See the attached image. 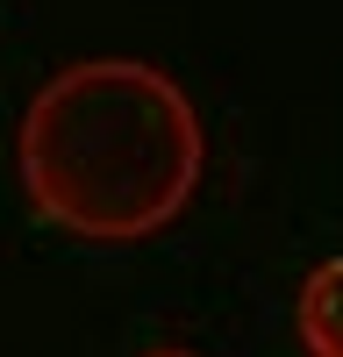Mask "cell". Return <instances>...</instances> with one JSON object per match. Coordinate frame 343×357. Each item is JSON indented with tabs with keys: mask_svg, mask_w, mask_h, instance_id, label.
Wrapping results in <instances>:
<instances>
[{
	"mask_svg": "<svg viewBox=\"0 0 343 357\" xmlns=\"http://www.w3.org/2000/svg\"><path fill=\"white\" fill-rule=\"evenodd\" d=\"M200 158L208 143L193 100L136 57H86L22 114V186L43 222L86 243L165 229L193 200Z\"/></svg>",
	"mask_w": 343,
	"mask_h": 357,
	"instance_id": "1",
	"label": "cell"
},
{
	"mask_svg": "<svg viewBox=\"0 0 343 357\" xmlns=\"http://www.w3.org/2000/svg\"><path fill=\"white\" fill-rule=\"evenodd\" d=\"M294 329H300L307 357H343V257L307 272L300 301H294Z\"/></svg>",
	"mask_w": 343,
	"mask_h": 357,
	"instance_id": "2",
	"label": "cell"
},
{
	"mask_svg": "<svg viewBox=\"0 0 343 357\" xmlns=\"http://www.w3.org/2000/svg\"><path fill=\"white\" fill-rule=\"evenodd\" d=\"M143 357H186V350H143Z\"/></svg>",
	"mask_w": 343,
	"mask_h": 357,
	"instance_id": "3",
	"label": "cell"
}]
</instances>
